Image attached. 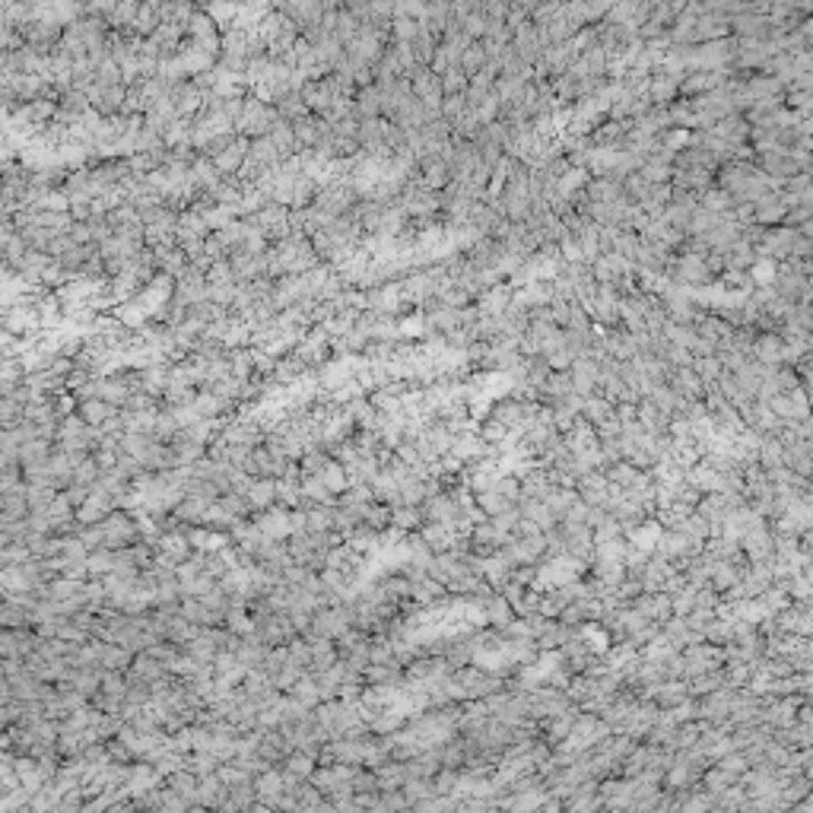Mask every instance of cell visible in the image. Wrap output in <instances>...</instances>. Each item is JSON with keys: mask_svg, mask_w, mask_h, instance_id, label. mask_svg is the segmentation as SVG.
I'll return each instance as SVG.
<instances>
[{"mask_svg": "<svg viewBox=\"0 0 813 813\" xmlns=\"http://www.w3.org/2000/svg\"><path fill=\"white\" fill-rule=\"evenodd\" d=\"M766 404H769V410L778 416V420H797V407L791 404V398H788L785 391H778L775 398L766 400Z\"/></svg>", "mask_w": 813, "mask_h": 813, "instance_id": "21", "label": "cell"}, {"mask_svg": "<svg viewBox=\"0 0 813 813\" xmlns=\"http://www.w3.org/2000/svg\"><path fill=\"white\" fill-rule=\"evenodd\" d=\"M572 391L582 394V398L597 391V362L594 359H578L572 366Z\"/></svg>", "mask_w": 813, "mask_h": 813, "instance_id": "2", "label": "cell"}, {"mask_svg": "<svg viewBox=\"0 0 813 813\" xmlns=\"http://www.w3.org/2000/svg\"><path fill=\"white\" fill-rule=\"evenodd\" d=\"M420 537L429 543V550H432V553H445V550H452L455 541H457L455 531L448 528V524H439V521H426V524H423Z\"/></svg>", "mask_w": 813, "mask_h": 813, "instance_id": "5", "label": "cell"}, {"mask_svg": "<svg viewBox=\"0 0 813 813\" xmlns=\"http://www.w3.org/2000/svg\"><path fill=\"white\" fill-rule=\"evenodd\" d=\"M683 620H686V626H689V629L702 632V629H706V626H708V623H712V620H715V607H693V610H689V613H686V617H683Z\"/></svg>", "mask_w": 813, "mask_h": 813, "instance_id": "22", "label": "cell"}, {"mask_svg": "<svg viewBox=\"0 0 813 813\" xmlns=\"http://www.w3.org/2000/svg\"><path fill=\"white\" fill-rule=\"evenodd\" d=\"M715 766H721L724 772H730V775H737V778H740L743 772L750 769V762H747V756H743L740 750H728V753H724V756H718V760H715Z\"/></svg>", "mask_w": 813, "mask_h": 813, "instance_id": "19", "label": "cell"}, {"mask_svg": "<svg viewBox=\"0 0 813 813\" xmlns=\"http://www.w3.org/2000/svg\"><path fill=\"white\" fill-rule=\"evenodd\" d=\"M264 531H270V537H283V534H289V521H286V515L273 511L267 521H264Z\"/></svg>", "mask_w": 813, "mask_h": 813, "instance_id": "26", "label": "cell"}, {"mask_svg": "<svg viewBox=\"0 0 813 813\" xmlns=\"http://www.w3.org/2000/svg\"><path fill=\"white\" fill-rule=\"evenodd\" d=\"M575 499H578V493H575V489H565V487H550V493L543 496V505H546V509L553 511V515H556V521H559V518L565 515V509H569V505L575 502Z\"/></svg>", "mask_w": 813, "mask_h": 813, "instance_id": "13", "label": "cell"}, {"mask_svg": "<svg viewBox=\"0 0 813 813\" xmlns=\"http://www.w3.org/2000/svg\"><path fill=\"white\" fill-rule=\"evenodd\" d=\"M296 696H299V699L305 702V706H312V702L318 699V689H315V683H312V680H302V683H299V686H296Z\"/></svg>", "mask_w": 813, "mask_h": 813, "instance_id": "27", "label": "cell"}, {"mask_svg": "<svg viewBox=\"0 0 813 813\" xmlns=\"http://www.w3.org/2000/svg\"><path fill=\"white\" fill-rule=\"evenodd\" d=\"M546 366H550V368H569L572 366V353L569 350H553V356H550Z\"/></svg>", "mask_w": 813, "mask_h": 813, "instance_id": "28", "label": "cell"}, {"mask_svg": "<svg viewBox=\"0 0 813 813\" xmlns=\"http://www.w3.org/2000/svg\"><path fill=\"white\" fill-rule=\"evenodd\" d=\"M289 769L296 772V775H309V772H312V760H309V756H296V760L289 762Z\"/></svg>", "mask_w": 813, "mask_h": 813, "instance_id": "30", "label": "cell"}, {"mask_svg": "<svg viewBox=\"0 0 813 813\" xmlns=\"http://www.w3.org/2000/svg\"><path fill=\"white\" fill-rule=\"evenodd\" d=\"M629 604L648 620V623H658V626L674 613L671 610V594L667 591H642V594H635Z\"/></svg>", "mask_w": 813, "mask_h": 813, "instance_id": "1", "label": "cell"}, {"mask_svg": "<svg viewBox=\"0 0 813 813\" xmlns=\"http://www.w3.org/2000/svg\"><path fill=\"white\" fill-rule=\"evenodd\" d=\"M378 810H404L407 807V797L400 795V788L394 791H385V797H378V804H375Z\"/></svg>", "mask_w": 813, "mask_h": 813, "instance_id": "24", "label": "cell"}, {"mask_svg": "<svg viewBox=\"0 0 813 813\" xmlns=\"http://www.w3.org/2000/svg\"><path fill=\"white\" fill-rule=\"evenodd\" d=\"M483 610H487V623H489V626H496V629H502V626L509 623L511 617H515L511 604H509V600H505L499 591H493L487 600H483Z\"/></svg>", "mask_w": 813, "mask_h": 813, "instance_id": "6", "label": "cell"}, {"mask_svg": "<svg viewBox=\"0 0 813 813\" xmlns=\"http://www.w3.org/2000/svg\"><path fill=\"white\" fill-rule=\"evenodd\" d=\"M273 493H277V487H273L270 480H261V483L251 487V502H255V505H267L273 499Z\"/></svg>", "mask_w": 813, "mask_h": 813, "instance_id": "25", "label": "cell"}, {"mask_svg": "<svg viewBox=\"0 0 813 813\" xmlns=\"http://www.w3.org/2000/svg\"><path fill=\"white\" fill-rule=\"evenodd\" d=\"M683 480H686L689 487H696L699 493H715V489H721V474L715 467H708L706 461L693 464V467L683 474Z\"/></svg>", "mask_w": 813, "mask_h": 813, "instance_id": "3", "label": "cell"}, {"mask_svg": "<svg viewBox=\"0 0 813 813\" xmlns=\"http://www.w3.org/2000/svg\"><path fill=\"white\" fill-rule=\"evenodd\" d=\"M756 353H760V362H778L782 359V344H778L775 337H762L760 344H756Z\"/></svg>", "mask_w": 813, "mask_h": 813, "instance_id": "23", "label": "cell"}, {"mask_svg": "<svg viewBox=\"0 0 813 813\" xmlns=\"http://www.w3.org/2000/svg\"><path fill=\"white\" fill-rule=\"evenodd\" d=\"M693 372L699 375L702 385H715V378L721 375V362L715 356H699V359H696V366H693Z\"/></svg>", "mask_w": 813, "mask_h": 813, "instance_id": "20", "label": "cell"}, {"mask_svg": "<svg viewBox=\"0 0 813 813\" xmlns=\"http://www.w3.org/2000/svg\"><path fill=\"white\" fill-rule=\"evenodd\" d=\"M277 791H280V775L270 772V775L261 778V795H277Z\"/></svg>", "mask_w": 813, "mask_h": 813, "instance_id": "29", "label": "cell"}, {"mask_svg": "<svg viewBox=\"0 0 813 813\" xmlns=\"http://www.w3.org/2000/svg\"><path fill=\"white\" fill-rule=\"evenodd\" d=\"M604 477H607L610 483H617L620 489H626V487H632V483H635V477H639V467H632L629 461H623V457H620V461L607 464V467H604Z\"/></svg>", "mask_w": 813, "mask_h": 813, "instance_id": "14", "label": "cell"}, {"mask_svg": "<svg viewBox=\"0 0 813 813\" xmlns=\"http://www.w3.org/2000/svg\"><path fill=\"white\" fill-rule=\"evenodd\" d=\"M671 388H674V394H680V398H699L706 385L699 381V375H696L693 368H677V372H671Z\"/></svg>", "mask_w": 813, "mask_h": 813, "instance_id": "7", "label": "cell"}, {"mask_svg": "<svg viewBox=\"0 0 813 813\" xmlns=\"http://www.w3.org/2000/svg\"><path fill=\"white\" fill-rule=\"evenodd\" d=\"M782 452H785V445L775 439V435H762V445L756 448V461H760L762 470H772V467L782 464Z\"/></svg>", "mask_w": 813, "mask_h": 813, "instance_id": "12", "label": "cell"}, {"mask_svg": "<svg viewBox=\"0 0 813 813\" xmlns=\"http://www.w3.org/2000/svg\"><path fill=\"white\" fill-rule=\"evenodd\" d=\"M740 572H743L740 565H734V563H724V559H718V563H715V569H712V575H708V585H712L715 591L721 594V591H728L730 585H737V582H740Z\"/></svg>", "mask_w": 813, "mask_h": 813, "instance_id": "8", "label": "cell"}, {"mask_svg": "<svg viewBox=\"0 0 813 813\" xmlns=\"http://www.w3.org/2000/svg\"><path fill=\"white\" fill-rule=\"evenodd\" d=\"M474 502H477V509H480L487 518H493V515H499V511H505V509L515 505V502H509L505 496H499L496 489H483V493H477Z\"/></svg>", "mask_w": 813, "mask_h": 813, "instance_id": "15", "label": "cell"}, {"mask_svg": "<svg viewBox=\"0 0 813 813\" xmlns=\"http://www.w3.org/2000/svg\"><path fill=\"white\" fill-rule=\"evenodd\" d=\"M671 337L677 340V344H686V346H693V337H689V334L683 331V327H674V331H671Z\"/></svg>", "mask_w": 813, "mask_h": 813, "instance_id": "31", "label": "cell"}, {"mask_svg": "<svg viewBox=\"0 0 813 813\" xmlns=\"http://www.w3.org/2000/svg\"><path fill=\"white\" fill-rule=\"evenodd\" d=\"M661 534H664V528L658 524V518H642L639 524H635L632 531H626V537H629V543L642 546L645 553L654 550V543L661 541Z\"/></svg>", "mask_w": 813, "mask_h": 813, "instance_id": "4", "label": "cell"}, {"mask_svg": "<svg viewBox=\"0 0 813 813\" xmlns=\"http://www.w3.org/2000/svg\"><path fill=\"white\" fill-rule=\"evenodd\" d=\"M582 416L591 423V426H597V423H604L607 416H613V400H607L604 394H588L585 407H582Z\"/></svg>", "mask_w": 813, "mask_h": 813, "instance_id": "9", "label": "cell"}, {"mask_svg": "<svg viewBox=\"0 0 813 813\" xmlns=\"http://www.w3.org/2000/svg\"><path fill=\"white\" fill-rule=\"evenodd\" d=\"M541 388H543V398H546V400H553V404H556V400H563L565 394L572 391V375H569V372H559V375H546V381H543Z\"/></svg>", "mask_w": 813, "mask_h": 813, "instance_id": "16", "label": "cell"}, {"mask_svg": "<svg viewBox=\"0 0 813 813\" xmlns=\"http://www.w3.org/2000/svg\"><path fill=\"white\" fill-rule=\"evenodd\" d=\"M489 416H493L496 423H502V426H521V400L511 398V400H499L496 407H489Z\"/></svg>", "mask_w": 813, "mask_h": 813, "instance_id": "10", "label": "cell"}, {"mask_svg": "<svg viewBox=\"0 0 813 813\" xmlns=\"http://www.w3.org/2000/svg\"><path fill=\"white\" fill-rule=\"evenodd\" d=\"M391 524L400 531H416L423 524V511L416 509V505L398 502V505H391Z\"/></svg>", "mask_w": 813, "mask_h": 813, "instance_id": "11", "label": "cell"}, {"mask_svg": "<svg viewBox=\"0 0 813 813\" xmlns=\"http://www.w3.org/2000/svg\"><path fill=\"white\" fill-rule=\"evenodd\" d=\"M477 435H480L487 445H502L505 442V435H509V426H502V423H496L493 416H487V420L480 423V429H477Z\"/></svg>", "mask_w": 813, "mask_h": 813, "instance_id": "18", "label": "cell"}, {"mask_svg": "<svg viewBox=\"0 0 813 813\" xmlns=\"http://www.w3.org/2000/svg\"><path fill=\"white\" fill-rule=\"evenodd\" d=\"M321 474V483H324L331 493H344L346 487H350V480H346V470H344V464H331L327 461L324 467L318 470Z\"/></svg>", "mask_w": 813, "mask_h": 813, "instance_id": "17", "label": "cell"}]
</instances>
